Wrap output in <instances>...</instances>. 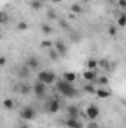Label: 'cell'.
<instances>
[{
	"label": "cell",
	"mask_w": 126,
	"mask_h": 128,
	"mask_svg": "<svg viewBox=\"0 0 126 128\" xmlns=\"http://www.w3.org/2000/svg\"><path fill=\"white\" fill-rule=\"evenodd\" d=\"M42 32L45 33V34H51V33H52V28H51V26L43 24V26H42Z\"/></svg>",
	"instance_id": "603a6c76"
},
{
	"label": "cell",
	"mask_w": 126,
	"mask_h": 128,
	"mask_svg": "<svg viewBox=\"0 0 126 128\" xmlns=\"http://www.w3.org/2000/svg\"><path fill=\"white\" fill-rule=\"evenodd\" d=\"M27 67L28 68H31V70H34V68H37L39 67V60L36 58V57H30L28 60H27Z\"/></svg>",
	"instance_id": "30bf717a"
},
{
	"label": "cell",
	"mask_w": 126,
	"mask_h": 128,
	"mask_svg": "<svg viewBox=\"0 0 126 128\" xmlns=\"http://www.w3.org/2000/svg\"><path fill=\"white\" fill-rule=\"evenodd\" d=\"M40 2H51V0H40Z\"/></svg>",
	"instance_id": "e575fe53"
},
{
	"label": "cell",
	"mask_w": 126,
	"mask_h": 128,
	"mask_svg": "<svg viewBox=\"0 0 126 128\" xmlns=\"http://www.w3.org/2000/svg\"><path fill=\"white\" fill-rule=\"evenodd\" d=\"M21 118L24 119V121H33L34 118H36V112H34V109L33 107H24L22 110H21Z\"/></svg>",
	"instance_id": "3957f363"
},
{
	"label": "cell",
	"mask_w": 126,
	"mask_h": 128,
	"mask_svg": "<svg viewBox=\"0 0 126 128\" xmlns=\"http://www.w3.org/2000/svg\"><path fill=\"white\" fill-rule=\"evenodd\" d=\"M51 2H52V3H61L63 0H51Z\"/></svg>",
	"instance_id": "1f68e13d"
},
{
	"label": "cell",
	"mask_w": 126,
	"mask_h": 128,
	"mask_svg": "<svg viewBox=\"0 0 126 128\" xmlns=\"http://www.w3.org/2000/svg\"><path fill=\"white\" fill-rule=\"evenodd\" d=\"M83 9H82V6L80 4H71V12H74V14H80Z\"/></svg>",
	"instance_id": "44dd1931"
},
{
	"label": "cell",
	"mask_w": 126,
	"mask_h": 128,
	"mask_svg": "<svg viewBox=\"0 0 126 128\" xmlns=\"http://www.w3.org/2000/svg\"><path fill=\"white\" fill-rule=\"evenodd\" d=\"M49 57H51V60H54V61H55V60H58V58H60V54H58V51H57V49H51V51H49Z\"/></svg>",
	"instance_id": "d6986e66"
},
{
	"label": "cell",
	"mask_w": 126,
	"mask_h": 128,
	"mask_svg": "<svg viewBox=\"0 0 126 128\" xmlns=\"http://www.w3.org/2000/svg\"><path fill=\"white\" fill-rule=\"evenodd\" d=\"M65 124L68 128H82V124L77 121V118H68Z\"/></svg>",
	"instance_id": "ba28073f"
},
{
	"label": "cell",
	"mask_w": 126,
	"mask_h": 128,
	"mask_svg": "<svg viewBox=\"0 0 126 128\" xmlns=\"http://www.w3.org/2000/svg\"><path fill=\"white\" fill-rule=\"evenodd\" d=\"M98 66H99V61H98V60H94V58L88 60V63H86V67H88V70H95Z\"/></svg>",
	"instance_id": "4fadbf2b"
},
{
	"label": "cell",
	"mask_w": 126,
	"mask_h": 128,
	"mask_svg": "<svg viewBox=\"0 0 126 128\" xmlns=\"http://www.w3.org/2000/svg\"><path fill=\"white\" fill-rule=\"evenodd\" d=\"M108 33H110V36H116V33H117V28H116L114 26H111V27L108 28Z\"/></svg>",
	"instance_id": "d4e9b609"
},
{
	"label": "cell",
	"mask_w": 126,
	"mask_h": 128,
	"mask_svg": "<svg viewBox=\"0 0 126 128\" xmlns=\"http://www.w3.org/2000/svg\"><path fill=\"white\" fill-rule=\"evenodd\" d=\"M21 128H28V127H27V125H22V127H21Z\"/></svg>",
	"instance_id": "836d02e7"
},
{
	"label": "cell",
	"mask_w": 126,
	"mask_h": 128,
	"mask_svg": "<svg viewBox=\"0 0 126 128\" xmlns=\"http://www.w3.org/2000/svg\"><path fill=\"white\" fill-rule=\"evenodd\" d=\"M83 2H85V3H89V2H92V0H83Z\"/></svg>",
	"instance_id": "d6a6232c"
},
{
	"label": "cell",
	"mask_w": 126,
	"mask_h": 128,
	"mask_svg": "<svg viewBox=\"0 0 126 128\" xmlns=\"http://www.w3.org/2000/svg\"><path fill=\"white\" fill-rule=\"evenodd\" d=\"M63 76H64V80H67V82H70V84H73V82L76 80V78H77L76 73H73V72H65Z\"/></svg>",
	"instance_id": "8fae6325"
},
{
	"label": "cell",
	"mask_w": 126,
	"mask_h": 128,
	"mask_svg": "<svg viewBox=\"0 0 126 128\" xmlns=\"http://www.w3.org/2000/svg\"><path fill=\"white\" fill-rule=\"evenodd\" d=\"M83 90H85L86 92H89V94H96V90H98V88H95L94 85H91V84H89V85H85V86H83Z\"/></svg>",
	"instance_id": "e0dca14e"
},
{
	"label": "cell",
	"mask_w": 126,
	"mask_h": 128,
	"mask_svg": "<svg viewBox=\"0 0 126 128\" xmlns=\"http://www.w3.org/2000/svg\"><path fill=\"white\" fill-rule=\"evenodd\" d=\"M28 91H30V86H28V85L21 86V92H22V94H28Z\"/></svg>",
	"instance_id": "484cf974"
},
{
	"label": "cell",
	"mask_w": 126,
	"mask_h": 128,
	"mask_svg": "<svg viewBox=\"0 0 126 128\" xmlns=\"http://www.w3.org/2000/svg\"><path fill=\"white\" fill-rule=\"evenodd\" d=\"M99 66H101V67H104V68H105V67H108V63H107V61H105V60H102V61H99Z\"/></svg>",
	"instance_id": "f1b7e54d"
},
{
	"label": "cell",
	"mask_w": 126,
	"mask_h": 128,
	"mask_svg": "<svg viewBox=\"0 0 126 128\" xmlns=\"http://www.w3.org/2000/svg\"><path fill=\"white\" fill-rule=\"evenodd\" d=\"M117 26H119V27H126V14L119 15V18H117Z\"/></svg>",
	"instance_id": "9a60e30c"
},
{
	"label": "cell",
	"mask_w": 126,
	"mask_h": 128,
	"mask_svg": "<svg viewBox=\"0 0 126 128\" xmlns=\"http://www.w3.org/2000/svg\"><path fill=\"white\" fill-rule=\"evenodd\" d=\"M88 128H98V125H96L95 122H91V124L88 125Z\"/></svg>",
	"instance_id": "4dcf8cb0"
},
{
	"label": "cell",
	"mask_w": 126,
	"mask_h": 128,
	"mask_svg": "<svg viewBox=\"0 0 126 128\" xmlns=\"http://www.w3.org/2000/svg\"><path fill=\"white\" fill-rule=\"evenodd\" d=\"M46 84H43V82H40V80H37L36 84H34V86H33V91L36 92V96L37 97H43L45 96V92H46Z\"/></svg>",
	"instance_id": "277c9868"
},
{
	"label": "cell",
	"mask_w": 126,
	"mask_h": 128,
	"mask_svg": "<svg viewBox=\"0 0 126 128\" xmlns=\"http://www.w3.org/2000/svg\"><path fill=\"white\" fill-rule=\"evenodd\" d=\"M37 79L40 80V82H43V84H46V85H52L55 80H57V76H55V73H52V72H40L39 73V76H37Z\"/></svg>",
	"instance_id": "7a4b0ae2"
},
{
	"label": "cell",
	"mask_w": 126,
	"mask_h": 128,
	"mask_svg": "<svg viewBox=\"0 0 126 128\" xmlns=\"http://www.w3.org/2000/svg\"><path fill=\"white\" fill-rule=\"evenodd\" d=\"M48 15H49V18H51V20H54V18H55V12H52V10H49V14H48Z\"/></svg>",
	"instance_id": "f546056e"
},
{
	"label": "cell",
	"mask_w": 126,
	"mask_h": 128,
	"mask_svg": "<svg viewBox=\"0 0 126 128\" xmlns=\"http://www.w3.org/2000/svg\"><path fill=\"white\" fill-rule=\"evenodd\" d=\"M60 110V101L58 100H51L48 104V112L49 113H57Z\"/></svg>",
	"instance_id": "8992f818"
},
{
	"label": "cell",
	"mask_w": 126,
	"mask_h": 128,
	"mask_svg": "<svg viewBox=\"0 0 126 128\" xmlns=\"http://www.w3.org/2000/svg\"><path fill=\"white\" fill-rule=\"evenodd\" d=\"M3 106H4V109L12 110V109H13V101H12L10 98H6V100H3Z\"/></svg>",
	"instance_id": "2e32d148"
},
{
	"label": "cell",
	"mask_w": 126,
	"mask_h": 128,
	"mask_svg": "<svg viewBox=\"0 0 126 128\" xmlns=\"http://www.w3.org/2000/svg\"><path fill=\"white\" fill-rule=\"evenodd\" d=\"M110 96H111V92L107 91V90H102V88H98L96 90V97L98 98H108Z\"/></svg>",
	"instance_id": "7c38bea8"
},
{
	"label": "cell",
	"mask_w": 126,
	"mask_h": 128,
	"mask_svg": "<svg viewBox=\"0 0 126 128\" xmlns=\"http://www.w3.org/2000/svg\"><path fill=\"white\" fill-rule=\"evenodd\" d=\"M58 91H60L64 97H68V98L76 97V94H77V91L73 88V84H70V82H67V80H64V79L58 82Z\"/></svg>",
	"instance_id": "6da1fadb"
},
{
	"label": "cell",
	"mask_w": 126,
	"mask_h": 128,
	"mask_svg": "<svg viewBox=\"0 0 126 128\" xmlns=\"http://www.w3.org/2000/svg\"><path fill=\"white\" fill-rule=\"evenodd\" d=\"M16 28H18L19 32H25V30L28 28V24H27L25 21H21V22H18V26H16Z\"/></svg>",
	"instance_id": "ac0fdd59"
},
{
	"label": "cell",
	"mask_w": 126,
	"mask_h": 128,
	"mask_svg": "<svg viewBox=\"0 0 126 128\" xmlns=\"http://www.w3.org/2000/svg\"><path fill=\"white\" fill-rule=\"evenodd\" d=\"M119 8L126 9V0H119Z\"/></svg>",
	"instance_id": "4316f807"
},
{
	"label": "cell",
	"mask_w": 126,
	"mask_h": 128,
	"mask_svg": "<svg viewBox=\"0 0 126 128\" xmlns=\"http://www.w3.org/2000/svg\"><path fill=\"white\" fill-rule=\"evenodd\" d=\"M55 49H57L58 54H61V55H65V52H67V46H65V43L61 42V40H58V42L55 43Z\"/></svg>",
	"instance_id": "9c48e42d"
},
{
	"label": "cell",
	"mask_w": 126,
	"mask_h": 128,
	"mask_svg": "<svg viewBox=\"0 0 126 128\" xmlns=\"http://www.w3.org/2000/svg\"><path fill=\"white\" fill-rule=\"evenodd\" d=\"M108 2H114V0H108Z\"/></svg>",
	"instance_id": "d590c367"
},
{
	"label": "cell",
	"mask_w": 126,
	"mask_h": 128,
	"mask_svg": "<svg viewBox=\"0 0 126 128\" xmlns=\"http://www.w3.org/2000/svg\"><path fill=\"white\" fill-rule=\"evenodd\" d=\"M52 46V42L51 40H43L42 42V48H51Z\"/></svg>",
	"instance_id": "cb8c5ba5"
},
{
	"label": "cell",
	"mask_w": 126,
	"mask_h": 128,
	"mask_svg": "<svg viewBox=\"0 0 126 128\" xmlns=\"http://www.w3.org/2000/svg\"><path fill=\"white\" fill-rule=\"evenodd\" d=\"M83 79H86V80H89V82H95L98 78H96L95 70H86V72H83Z\"/></svg>",
	"instance_id": "52a82bcc"
},
{
	"label": "cell",
	"mask_w": 126,
	"mask_h": 128,
	"mask_svg": "<svg viewBox=\"0 0 126 128\" xmlns=\"http://www.w3.org/2000/svg\"><path fill=\"white\" fill-rule=\"evenodd\" d=\"M98 115H99V109H98V106L91 104V106L86 109V116H88L91 121H95V119L98 118Z\"/></svg>",
	"instance_id": "5b68a950"
},
{
	"label": "cell",
	"mask_w": 126,
	"mask_h": 128,
	"mask_svg": "<svg viewBox=\"0 0 126 128\" xmlns=\"http://www.w3.org/2000/svg\"><path fill=\"white\" fill-rule=\"evenodd\" d=\"M98 84H99V85H108V78H107V76L98 78Z\"/></svg>",
	"instance_id": "7402d4cb"
},
{
	"label": "cell",
	"mask_w": 126,
	"mask_h": 128,
	"mask_svg": "<svg viewBox=\"0 0 126 128\" xmlns=\"http://www.w3.org/2000/svg\"><path fill=\"white\" fill-rule=\"evenodd\" d=\"M68 116L70 118H77V115H79V109L76 107V106H68Z\"/></svg>",
	"instance_id": "5bb4252c"
},
{
	"label": "cell",
	"mask_w": 126,
	"mask_h": 128,
	"mask_svg": "<svg viewBox=\"0 0 126 128\" xmlns=\"http://www.w3.org/2000/svg\"><path fill=\"white\" fill-rule=\"evenodd\" d=\"M42 3H43V2H40V0H34V2H31V9L39 10V9L42 8Z\"/></svg>",
	"instance_id": "ffe728a7"
},
{
	"label": "cell",
	"mask_w": 126,
	"mask_h": 128,
	"mask_svg": "<svg viewBox=\"0 0 126 128\" xmlns=\"http://www.w3.org/2000/svg\"><path fill=\"white\" fill-rule=\"evenodd\" d=\"M0 66H6V57L4 55L0 57Z\"/></svg>",
	"instance_id": "83f0119b"
}]
</instances>
